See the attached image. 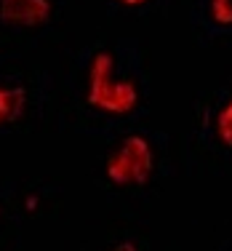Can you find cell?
<instances>
[{
	"instance_id": "1",
	"label": "cell",
	"mask_w": 232,
	"mask_h": 251,
	"mask_svg": "<svg viewBox=\"0 0 232 251\" xmlns=\"http://www.w3.org/2000/svg\"><path fill=\"white\" fill-rule=\"evenodd\" d=\"M152 110L150 49L136 35L96 32L67 53L56 73L59 128L110 139L139 126Z\"/></svg>"
},
{
	"instance_id": "2",
	"label": "cell",
	"mask_w": 232,
	"mask_h": 251,
	"mask_svg": "<svg viewBox=\"0 0 232 251\" xmlns=\"http://www.w3.org/2000/svg\"><path fill=\"white\" fill-rule=\"evenodd\" d=\"M174 174V136L147 121L104 139L91 169L93 184L115 206H144Z\"/></svg>"
},
{
	"instance_id": "3",
	"label": "cell",
	"mask_w": 232,
	"mask_h": 251,
	"mask_svg": "<svg viewBox=\"0 0 232 251\" xmlns=\"http://www.w3.org/2000/svg\"><path fill=\"white\" fill-rule=\"evenodd\" d=\"M184 158L192 174L232 179V70L195 99Z\"/></svg>"
},
{
	"instance_id": "4",
	"label": "cell",
	"mask_w": 232,
	"mask_h": 251,
	"mask_svg": "<svg viewBox=\"0 0 232 251\" xmlns=\"http://www.w3.org/2000/svg\"><path fill=\"white\" fill-rule=\"evenodd\" d=\"M56 112V70L29 56L0 62V136L35 134Z\"/></svg>"
},
{
	"instance_id": "5",
	"label": "cell",
	"mask_w": 232,
	"mask_h": 251,
	"mask_svg": "<svg viewBox=\"0 0 232 251\" xmlns=\"http://www.w3.org/2000/svg\"><path fill=\"white\" fill-rule=\"evenodd\" d=\"M62 190L40 176H14L0 169V251H22L29 227L59 211Z\"/></svg>"
},
{
	"instance_id": "6",
	"label": "cell",
	"mask_w": 232,
	"mask_h": 251,
	"mask_svg": "<svg viewBox=\"0 0 232 251\" xmlns=\"http://www.w3.org/2000/svg\"><path fill=\"white\" fill-rule=\"evenodd\" d=\"M72 0H0V35L14 51L29 56L62 35Z\"/></svg>"
},
{
	"instance_id": "7",
	"label": "cell",
	"mask_w": 232,
	"mask_h": 251,
	"mask_svg": "<svg viewBox=\"0 0 232 251\" xmlns=\"http://www.w3.org/2000/svg\"><path fill=\"white\" fill-rule=\"evenodd\" d=\"M187 19L200 46L232 49V0H187Z\"/></svg>"
},
{
	"instance_id": "8",
	"label": "cell",
	"mask_w": 232,
	"mask_h": 251,
	"mask_svg": "<svg viewBox=\"0 0 232 251\" xmlns=\"http://www.w3.org/2000/svg\"><path fill=\"white\" fill-rule=\"evenodd\" d=\"M77 251H158L152 235L144 230V227H115V230L104 232L96 241L83 243Z\"/></svg>"
},
{
	"instance_id": "9",
	"label": "cell",
	"mask_w": 232,
	"mask_h": 251,
	"mask_svg": "<svg viewBox=\"0 0 232 251\" xmlns=\"http://www.w3.org/2000/svg\"><path fill=\"white\" fill-rule=\"evenodd\" d=\"M213 251H232V214H230L227 222H224L222 232H219V241H216V249Z\"/></svg>"
},
{
	"instance_id": "10",
	"label": "cell",
	"mask_w": 232,
	"mask_h": 251,
	"mask_svg": "<svg viewBox=\"0 0 232 251\" xmlns=\"http://www.w3.org/2000/svg\"><path fill=\"white\" fill-rule=\"evenodd\" d=\"M16 56H22V53L11 49V46L3 40V35H0V62H5V59H16Z\"/></svg>"
}]
</instances>
